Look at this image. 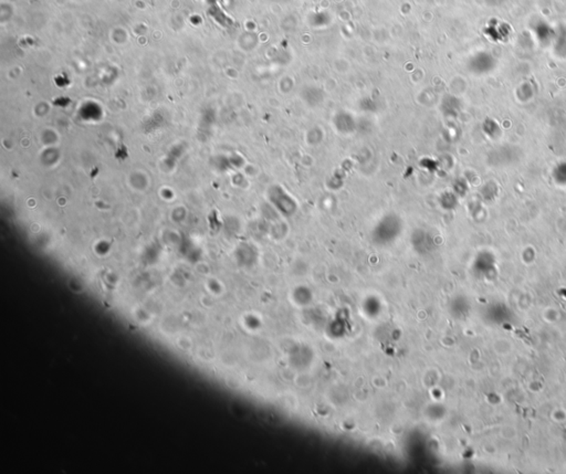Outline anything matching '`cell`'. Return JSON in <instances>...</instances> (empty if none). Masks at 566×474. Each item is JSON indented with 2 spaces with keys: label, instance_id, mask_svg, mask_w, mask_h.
Here are the masks:
<instances>
[{
  "label": "cell",
  "instance_id": "6da1fadb",
  "mask_svg": "<svg viewBox=\"0 0 566 474\" xmlns=\"http://www.w3.org/2000/svg\"><path fill=\"white\" fill-rule=\"evenodd\" d=\"M401 230V220L395 213H388L379 220L374 229V238L383 242H390Z\"/></svg>",
  "mask_w": 566,
  "mask_h": 474
},
{
  "label": "cell",
  "instance_id": "7a4b0ae2",
  "mask_svg": "<svg viewBox=\"0 0 566 474\" xmlns=\"http://www.w3.org/2000/svg\"><path fill=\"white\" fill-rule=\"evenodd\" d=\"M269 198L276 211H280L283 216H294L298 211V204L296 199L287 193L281 186L274 185L269 191Z\"/></svg>",
  "mask_w": 566,
  "mask_h": 474
},
{
  "label": "cell",
  "instance_id": "3957f363",
  "mask_svg": "<svg viewBox=\"0 0 566 474\" xmlns=\"http://www.w3.org/2000/svg\"><path fill=\"white\" fill-rule=\"evenodd\" d=\"M440 204L443 207L446 208V209H451V208L455 207L456 204H457V198H456L453 193H445L444 195L440 197Z\"/></svg>",
  "mask_w": 566,
  "mask_h": 474
}]
</instances>
